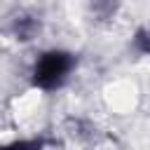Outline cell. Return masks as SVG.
I'll return each instance as SVG.
<instances>
[{"label": "cell", "instance_id": "cell-4", "mask_svg": "<svg viewBox=\"0 0 150 150\" xmlns=\"http://www.w3.org/2000/svg\"><path fill=\"white\" fill-rule=\"evenodd\" d=\"M134 49L143 56H150V28H138L134 33V40H131Z\"/></svg>", "mask_w": 150, "mask_h": 150}, {"label": "cell", "instance_id": "cell-2", "mask_svg": "<svg viewBox=\"0 0 150 150\" xmlns=\"http://www.w3.org/2000/svg\"><path fill=\"white\" fill-rule=\"evenodd\" d=\"M38 28H40V23H38L33 16H16V19H14V26H12L16 40H30V38L38 33Z\"/></svg>", "mask_w": 150, "mask_h": 150}, {"label": "cell", "instance_id": "cell-3", "mask_svg": "<svg viewBox=\"0 0 150 150\" xmlns=\"http://www.w3.org/2000/svg\"><path fill=\"white\" fill-rule=\"evenodd\" d=\"M117 5L120 0H91V12L101 21H105V19H112V14L117 12Z\"/></svg>", "mask_w": 150, "mask_h": 150}, {"label": "cell", "instance_id": "cell-1", "mask_svg": "<svg viewBox=\"0 0 150 150\" xmlns=\"http://www.w3.org/2000/svg\"><path fill=\"white\" fill-rule=\"evenodd\" d=\"M75 66H77V56L73 52L47 49L35 59L30 68V87L40 91H56L68 82Z\"/></svg>", "mask_w": 150, "mask_h": 150}]
</instances>
